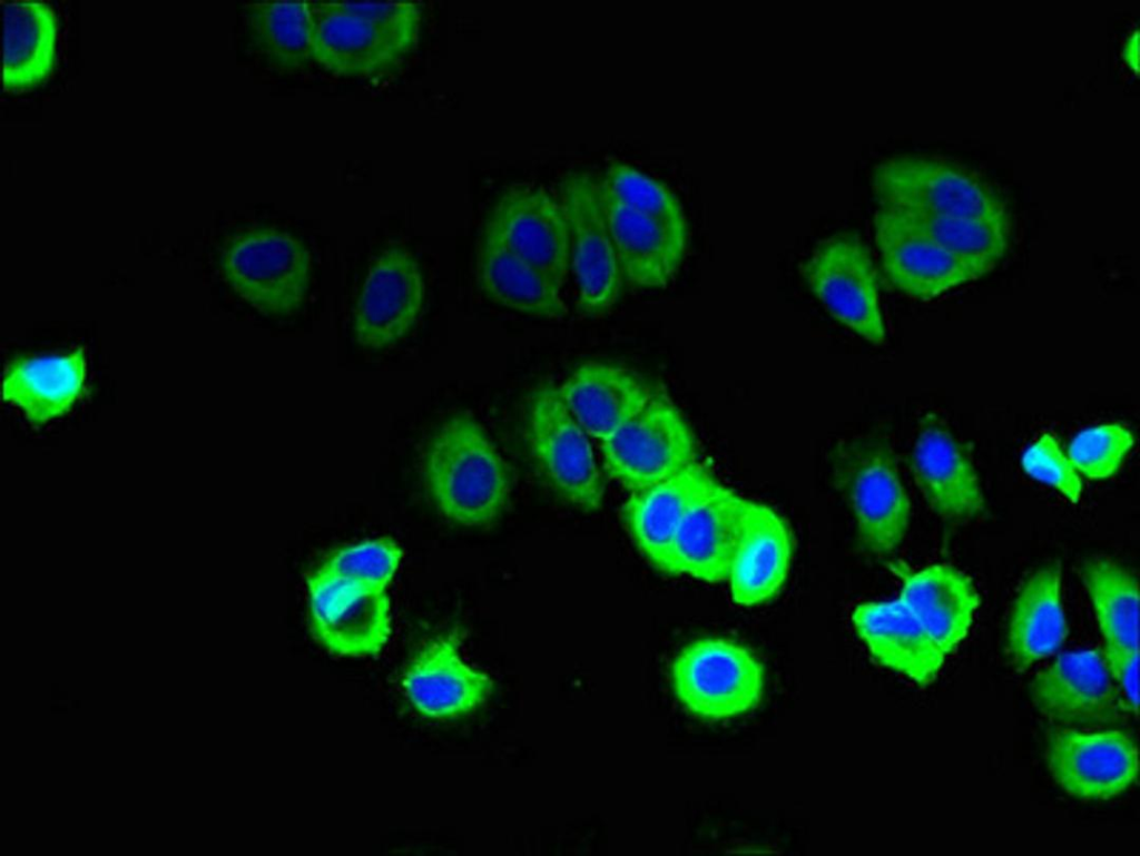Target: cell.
<instances>
[{"mask_svg":"<svg viewBox=\"0 0 1140 856\" xmlns=\"http://www.w3.org/2000/svg\"><path fill=\"white\" fill-rule=\"evenodd\" d=\"M879 207L966 218L1009 217L1004 196L964 165L934 155H896L872 170Z\"/></svg>","mask_w":1140,"mask_h":856,"instance_id":"obj_2","label":"cell"},{"mask_svg":"<svg viewBox=\"0 0 1140 856\" xmlns=\"http://www.w3.org/2000/svg\"><path fill=\"white\" fill-rule=\"evenodd\" d=\"M600 442L607 472L631 491L697 463L690 427L661 394H652L635 415Z\"/></svg>","mask_w":1140,"mask_h":856,"instance_id":"obj_6","label":"cell"},{"mask_svg":"<svg viewBox=\"0 0 1140 856\" xmlns=\"http://www.w3.org/2000/svg\"><path fill=\"white\" fill-rule=\"evenodd\" d=\"M674 691L694 715L718 720L741 715L760 701L764 670L744 646L702 638L686 646L671 667Z\"/></svg>","mask_w":1140,"mask_h":856,"instance_id":"obj_5","label":"cell"},{"mask_svg":"<svg viewBox=\"0 0 1140 856\" xmlns=\"http://www.w3.org/2000/svg\"><path fill=\"white\" fill-rule=\"evenodd\" d=\"M792 555V535L783 518L766 504L747 500L726 579L733 600L755 606L773 598L787 578Z\"/></svg>","mask_w":1140,"mask_h":856,"instance_id":"obj_21","label":"cell"},{"mask_svg":"<svg viewBox=\"0 0 1140 856\" xmlns=\"http://www.w3.org/2000/svg\"><path fill=\"white\" fill-rule=\"evenodd\" d=\"M423 473L441 513L464 527L493 522L511 492L505 461L480 424L465 415L446 420L434 433Z\"/></svg>","mask_w":1140,"mask_h":856,"instance_id":"obj_1","label":"cell"},{"mask_svg":"<svg viewBox=\"0 0 1140 856\" xmlns=\"http://www.w3.org/2000/svg\"><path fill=\"white\" fill-rule=\"evenodd\" d=\"M532 455L546 481L563 500L582 510L601 506L606 493L587 432L563 403L558 387L544 383L528 412Z\"/></svg>","mask_w":1140,"mask_h":856,"instance_id":"obj_7","label":"cell"},{"mask_svg":"<svg viewBox=\"0 0 1140 856\" xmlns=\"http://www.w3.org/2000/svg\"><path fill=\"white\" fill-rule=\"evenodd\" d=\"M476 276L487 296L503 307L546 319H561L567 315L561 289L485 226L478 245Z\"/></svg>","mask_w":1140,"mask_h":856,"instance_id":"obj_27","label":"cell"},{"mask_svg":"<svg viewBox=\"0 0 1140 856\" xmlns=\"http://www.w3.org/2000/svg\"><path fill=\"white\" fill-rule=\"evenodd\" d=\"M1039 711L1060 727H1110L1122 707L1103 656L1093 650L1060 655L1033 679Z\"/></svg>","mask_w":1140,"mask_h":856,"instance_id":"obj_13","label":"cell"},{"mask_svg":"<svg viewBox=\"0 0 1140 856\" xmlns=\"http://www.w3.org/2000/svg\"><path fill=\"white\" fill-rule=\"evenodd\" d=\"M402 557L403 551L394 540L377 538L335 551L318 569L336 577L386 588L395 575Z\"/></svg>","mask_w":1140,"mask_h":856,"instance_id":"obj_35","label":"cell"},{"mask_svg":"<svg viewBox=\"0 0 1140 856\" xmlns=\"http://www.w3.org/2000/svg\"><path fill=\"white\" fill-rule=\"evenodd\" d=\"M558 391L587 434L600 441L635 415L653 394L630 372L596 361L581 364Z\"/></svg>","mask_w":1140,"mask_h":856,"instance_id":"obj_25","label":"cell"},{"mask_svg":"<svg viewBox=\"0 0 1140 856\" xmlns=\"http://www.w3.org/2000/svg\"><path fill=\"white\" fill-rule=\"evenodd\" d=\"M901 577L898 599L920 621L945 655L966 637L979 607L972 580L950 564H932Z\"/></svg>","mask_w":1140,"mask_h":856,"instance_id":"obj_24","label":"cell"},{"mask_svg":"<svg viewBox=\"0 0 1140 856\" xmlns=\"http://www.w3.org/2000/svg\"><path fill=\"white\" fill-rule=\"evenodd\" d=\"M1122 59L1124 63L1134 73L1139 72V32L1134 30L1124 40L1122 51Z\"/></svg>","mask_w":1140,"mask_h":856,"instance_id":"obj_39","label":"cell"},{"mask_svg":"<svg viewBox=\"0 0 1140 856\" xmlns=\"http://www.w3.org/2000/svg\"><path fill=\"white\" fill-rule=\"evenodd\" d=\"M336 8L393 31L419 37L421 8L414 1H332Z\"/></svg>","mask_w":1140,"mask_h":856,"instance_id":"obj_37","label":"cell"},{"mask_svg":"<svg viewBox=\"0 0 1140 856\" xmlns=\"http://www.w3.org/2000/svg\"><path fill=\"white\" fill-rule=\"evenodd\" d=\"M1067 622L1061 601V568L1035 570L1020 589L1010 617L1008 645L1019 670L1055 653L1064 642Z\"/></svg>","mask_w":1140,"mask_h":856,"instance_id":"obj_26","label":"cell"},{"mask_svg":"<svg viewBox=\"0 0 1140 856\" xmlns=\"http://www.w3.org/2000/svg\"><path fill=\"white\" fill-rule=\"evenodd\" d=\"M311 630L327 651L371 657L386 646L392 626L386 588L316 569L307 575Z\"/></svg>","mask_w":1140,"mask_h":856,"instance_id":"obj_8","label":"cell"},{"mask_svg":"<svg viewBox=\"0 0 1140 856\" xmlns=\"http://www.w3.org/2000/svg\"><path fill=\"white\" fill-rule=\"evenodd\" d=\"M1045 761L1057 784L1081 799L1116 797L1136 781L1139 770L1136 741L1116 728L1059 727L1046 741Z\"/></svg>","mask_w":1140,"mask_h":856,"instance_id":"obj_11","label":"cell"},{"mask_svg":"<svg viewBox=\"0 0 1140 856\" xmlns=\"http://www.w3.org/2000/svg\"><path fill=\"white\" fill-rule=\"evenodd\" d=\"M598 194L623 276L645 288L666 286L685 256L688 234L666 228L619 203L599 181Z\"/></svg>","mask_w":1140,"mask_h":856,"instance_id":"obj_22","label":"cell"},{"mask_svg":"<svg viewBox=\"0 0 1140 856\" xmlns=\"http://www.w3.org/2000/svg\"><path fill=\"white\" fill-rule=\"evenodd\" d=\"M2 86L7 92L32 89L52 71L58 21L42 1H2Z\"/></svg>","mask_w":1140,"mask_h":856,"instance_id":"obj_29","label":"cell"},{"mask_svg":"<svg viewBox=\"0 0 1140 856\" xmlns=\"http://www.w3.org/2000/svg\"><path fill=\"white\" fill-rule=\"evenodd\" d=\"M1102 656L1113 682L1121 689L1126 702L1137 715L1139 650L1104 643Z\"/></svg>","mask_w":1140,"mask_h":856,"instance_id":"obj_38","label":"cell"},{"mask_svg":"<svg viewBox=\"0 0 1140 856\" xmlns=\"http://www.w3.org/2000/svg\"><path fill=\"white\" fill-rule=\"evenodd\" d=\"M598 179L627 208L666 228L688 234L681 205L662 183L622 161H611Z\"/></svg>","mask_w":1140,"mask_h":856,"instance_id":"obj_33","label":"cell"},{"mask_svg":"<svg viewBox=\"0 0 1140 856\" xmlns=\"http://www.w3.org/2000/svg\"><path fill=\"white\" fill-rule=\"evenodd\" d=\"M834 478L854 514L862 545L878 555L895 550L908 528L911 502L890 447L871 439L843 444Z\"/></svg>","mask_w":1140,"mask_h":856,"instance_id":"obj_3","label":"cell"},{"mask_svg":"<svg viewBox=\"0 0 1140 856\" xmlns=\"http://www.w3.org/2000/svg\"><path fill=\"white\" fill-rule=\"evenodd\" d=\"M484 226L562 289L570 269V246L559 197L541 185L514 184L501 194Z\"/></svg>","mask_w":1140,"mask_h":856,"instance_id":"obj_12","label":"cell"},{"mask_svg":"<svg viewBox=\"0 0 1140 856\" xmlns=\"http://www.w3.org/2000/svg\"><path fill=\"white\" fill-rule=\"evenodd\" d=\"M243 16L252 43L275 69L293 72L313 61L309 1L249 2Z\"/></svg>","mask_w":1140,"mask_h":856,"instance_id":"obj_30","label":"cell"},{"mask_svg":"<svg viewBox=\"0 0 1140 856\" xmlns=\"http://www.w3.org/2000/svg\"><path fill=\"white\" fill-rule=\"evenodd\" d=\"M717 481L700 463L655 484L631 491L622 508L626 528L643 557L671 573L676 532L689 510Z\"/></svg>","mask_w":1140,"mask_h":856,"instance_id":"obj_19","label":"cell"},{"mask_svg":"<svg viewBox=\"0 0 1140 856\" xmlns=\"http://www.w3.org/2000/svg\"><path fill=\"white\" fill-rule=\"evenodd\" d=\"M402 687L420 715L451 719L479 707L489 697L492 680L462 659L454 638L439 637L409 662Z\"/></svg>","mask_w":1140,"mask_h":856,"instance_id":"obj_20","label":"cell"},{"mask_svg":"<svg viewBox=\"0 0 1140 856\" xmlns=\"http://www.w3.org/2000/svg\"><path fill=\"white\" fill-rule=\"evenodd\" d=\"M800 272L834 318L867 342L878 345L885 341L875 267L858 236L844 233L825 239Z\"/></svg>","mask_w":1140,"mask_h":856,"instance_id":"obj_9","label":"cell"},{"mask_svg":"<svg viewBox=\"0 0 1140 856\" xmlns=\"http://www.w3.org/2000/svg\"><path fill=\"white\" fill-rule=\"evenodd\" d=\"M1134 444L1132 432L1119 423H1105L1079 432L1067 454L1079 472L1101 480L1114 474Z\"/></svg>","mask_w":1140,"mask_h":856,"instance_id":"obj_34","label":"cell"},{"mask_svg":"<svg viewBox=\"0 0 1140 856\" xmlns=\"http://www.w3.org/2000/svg\"><path fill=\"white\" fill-rule=\"evenodd\" d=\"M1082 580L1104 643L1139 650L1137 577L1109 558L1093 557L1082 567Z\"/></svg>","mask_w":1140,"mask_h":856,"instance_id":"obj_31","label":"cell"},{"mask_svg":"<svg viewBox=\"0 0 1140 856\" xmlns=\"http://www.w3.org/2000/svg\"><path fill=\"white\" fill-rule=\"evenodd\" d=\"M1022 466L1031 478L1052 486L1070 502L1080 500V474L1052 434L1043 433L1028 446Z\"/></svg>","mask_w":1140,"mask_h":856,"instance_id":"obj_36","label":"cell"},{"mask_svg":"<svg viewBox=\"0 0 1140 856\" xmlns=\"http://www.w3.org/2000/svg\"><path fill=\"white\" fill-rule=\"evenodd\" d=\"M558 193L569 226L578 306L587 315H600L617 302L623 276L601 209L597 176L569 171L560 179Z\"/></svg>","mask_w":1140,"mask_h":856,"instance_id":"obj_10","label":"cell"},{"mask_svg":"<svg viewBox=\"0 0 1140 856\" xmlns=\"http://www.w3.org/2000/svg\"><path fill=\"white\" fill-rule=\"evenodd\" d=\"M85 376L81 348L66 355L19 358L4 372L2 395L31 424L42 425L71 407L82 391Z\"/></svg>","mask_w":1140,"mask_h":856,"instance_id":"obj_28","label":"cell"},{"mask_svg":"<svg viewBox=\"0 0 1140 856\" xmlns=\"http://www.w3.org/2000/svg\"><path fill=\"white\" fill-rule=\"evenodd\" d=\"M222 270L232 288L257 311L284 316L295 313L306 298L311 255L289 233L255 227L225 244Z\"/></svg>","mask_w":1140,"mask_h":856,"instance_id":"obj_4","label":"cell"},{"mask_svg":"<svg viewBox=\"0 0 1140 856\" xmlns=\"http://www.w3.org/2000/svg\"><path fill=\"white\" fill-rule=\"evenodd\" d=\"M852 621L881 665L921 686L935 680L945 653L900 599L861 603Z\"/></svg>","mask_w":1140,"mask_h":856,"instance_id":"obj_23","label":"cell"},{"mask_svg":"<svg viewBox=\"0 0 1140 856\" xmlns=\"http://www.w3.org/2000/svg\"><path fill=\"white\" fill-rule=\"evenodd\" d=\"M874 226L885 277L912 298L928 302L984 276L917 232L895 209L879 207Z\"/></svg>","mask_w":1140,"mask_h":856,"instance_id":"obj_14","label":"cell"},{"mask_svg":"<svg viewBox=\"0 0 1140 856\" xmlns=\"http://www.w3.org/2000/svg\"><path fill=\"white\" fill-rule=\"evenodd\" d=\"M911 466L922 495L941 518L965 521L983 511V493L967 451L934 415L920 426Z\"/></svg>","mask_w":1140,"mask_h":856,"instance_id":"obj_17","label":"cell"},{"mask_svg":"<svg viewBox=\"0 0 1140 856\" xmlns=\"http://www.w3.org/2000/svg\"><path fill=\"white\" fill-rule=\"evenodd\" d=\"M747 499L716 482L681 521L671 549V573L726 581Z\"/></svg>","mask_w":1140,"mask_h":856,"instance_id":"obj_18","label":"cell"},{"mask_svg":"<svg viewBox=\"0 0 1140 856\" xmlns=\"http://www.w3.org/2000/svg\"><path fill=\"white\" fill-rule=\"evenodd\" d=\"M895 210L917 232L983 275L1000 263L1009 248L1010 216L981 219Z\"/></svg>","mask_w":1140,"mask_h":856,"instance_id":"obj_32","label":"cell"},{"mask_svg":"<svg viewBox=\"0 0 1140 856\" xmlns=\"http://www.w3.org/2000/svg\"><path fill=\"white\" fill-rule=\"evenodd\" d=\"M423 289L412 254L401 247L382 252L372 263L356 302L354 331L358 344L377 350L401 338L420 313Z\"/></svg>","mask_w":1140,"mask_h":856,"instance_id":"obj_16","label":"cell"},{"mask_svg":"<svg viewBox=\"0 0 1140 856\" xmlns=\"http://www.w3.org/2000/svg\"><path fill=\"white\" fill-rule=\"evenodd\" d=\"M312 60L344 77H368L396 66L419 37L393 31L328 1H309Z\"/></svg>","mask_w":1140,"mask_h":856,"instance_id":"obj_15","label":"cell"}]
</instances>
